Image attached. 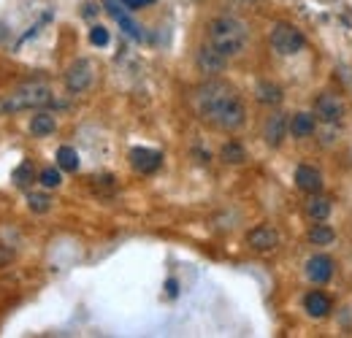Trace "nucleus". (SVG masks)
I'll list each match as a JSON object with an SVG mask.
<instances>
[{"label":"nucleus","instance_id":"4be33fe9","mask_svg":"<svg viewBox=\"0 0 352 338\" xmlns=\"http://www.w3.org/2000/svg\"><path fill=\"white\" fill-rule=\"evenodd\" d=\"M333 238H336V233H333L328 225H314V227L309 230V241L317 244V247H325V244H331Z\"/></svg>","mask_w":352,"mask_h":338},{"label":"nucleus","instance_id":"4468645a","mask_svg":"<svg viewBox=\"0 0 352 338\" xmlns=\"http://www.w3.org/2000/svg\"><path fill=\"white\" fill-rule=\"evenodd\" d=\"M255 95H258V100L265 103V106H276V103H282V87L274 84V82H261V84L255 87Z\"/></svg>","mask_w":352,"mask_h":338},{"label":"nucleus","instance_id":"0eeeda50","mask_svg":"<svg viewBox=\"0 0 352 338\" xmlns=\"http://www.w3.org/2000/svg\"><path fill=\"white\" fill-rule=\"evenodd\" d=\"M225 65H228V57H225L222 52H217L209 41L198 49V68H201L204 74H222Z\"/></svg>","mask_w":352,"mask_h":338},{"label":"nucleus","instance_id":"f257e3e1","mask_svg":"<svg viewBox=\"0 0 352 338\" xmlns=\"http://www.w3.org/2000/svg\"><path fill=\"white\" fill-rule=\"evenodd\" d=\"M195 111L204 122L220 127V130H236L244 125V103L236 95V89L225 82H206L195 89Z\"/></svg>","mask_w":352,"mask_h":338},{"label":"nucleus","instance_id":"f3484780","mask_svg":"<svg viewBox=\"0 0 352 338\" xmlns=\"http://www.w3.org/2000/svg\"><path fill=\"white\" fill-rule=\"evenodd\" d=\"M290 133L296 135V138H307L314 133V117L311 114H296L293 120H290Z\"/></svg>","mask_w":352,"mask_h":338},{"label":"nucleus","instance_id":"412c9836","mask_svg":"<svg viewBox=\"0 0 352 338\" xmlns=\"http://www.w3.org/2000/svg\"><path fill=\"white\" fill-rule=\"evenodd\" d=\"M33 181H36V170H33L30 163H22V166L14 168V184H16L19 190H28Z\"/></svg>","mask_w":352,"mask_h":338},{"label":"nucleus","instance_id":"393cba45","mask_svg":"<svg viewBox=\"0 0 352 338\" xmlns=\"http://www.w3.org/2000/svg\"><path fill=\"white\" fill-rule=\"evenodd\" d=\"M89 43H92V46H106V43H109V30L100 27V25H95V27L89 30Z\"/></svg>","mask_w":352,"mask_h":338},{"label":"nucleus","instance_id":"39448f33","mask_svg":"<svg viewBox=\"0 0 352 338\" xmlns=\"http://www.w3.org/2000/svg\"><path fill=\"white\" fill-rule=\"evenodd\" d=\"M344 114H347V103H344L339 95H333V92H322V95L314 100V117L322 120V122H328V125L342 122Z\"/></svg>","mask_w":352,"mask_h":338},{"label":"nucleus","instance_id":"f03ea898","mask_svg":"<svg viewBox=\"0 0 352 338\" xmlns=\"http://www.w3.org/2000/svg\"><path fill=\"white\" fill-rule=\"evenodd\" d=\"M247 38H250V30L236 16H217L209 22V43L225 57H236L247 46Z\"/></svg>","mask_w":352,"mask_h":338},{"label":"nucleus","instance_id":"aec40b11","mask_svg":"<svg viewBox=\"0 0 352 338\" xmlns=\"http://www.w3.org/2000/svg\"><path fill=\"white\" fill-rule=\"evenodd\" d=\"M57 166L63 170H74L79 168V155H76V149L74 146H60L57 149Z\"/></svg>","mask_w":352,"mask_h":338},{"label":"nucleus","instance_id":"7ed1b4c3","mask_svg":"<svg viewBox=\"0 0 352 338\" xmlns=\"http://www.w3.org/2000/svg\"><path fill=\"white\" fill-rule=\"evenodd\" d=\"M54 100V92L46 82H25L19 84L3 103L0 111H25V109H44Z\"/></svg>","mask_w":352,"mask_h":338},{"label":"nucleus","instance_id":"ddd939ff","mask_svg":"<svg viewBox=\"0 0 352 338\" xmlns=\"http://www.w3.org/2000/svg\"><path fill=\"white\" fill-rule=\"evenodd\" d=\"M304 308L311 317H328L331 314V297L325 293H320V290H314V293H309L304 297Z\"/></svg>","mask_w":352,"mask_h":338},{"label":"nucleus","instance_id":"6ab92c4d","mask_svg":"<svg viewBox=\"0 0 352 338\" xmlns=\"http://www.w3.org/2000/svg\"><path fill=\"white\" fill-rule=\"evenodd\" d=\"M328 214H331V203H328L325 198H320V195H314V198L307 203V216L309 219H314V222L328 219Z\"/></svg>","mask_w":352,"mask_h":338},{"label":"nucleus","instance_id":"a878e982","mask_svg":"<svg viewBox=\"0 0 352 338\" xmlns=\"http://www.w3.org/2000/svg\"><path fill=\"white\" fill-rule=\"evenodd\" d=\"M149 3H155V0H122V5H125V8H131V11L144 8V5H149Z\"/></svg>","mask_w":352,"mask_h":338},{"label":"nucleus","instance_id":"423d86ee","mask_svg":"<svg viewBox=\"0 0 352 338\" xmlns=\"http://www.w3.org/2000/svg\"><path fill=\"white\" fill-rule=\"evenodd\" d=\"M92 76H95V65L89 60H76L65 74V87L71 92H85L92 84Z\"/></svg>","mask_w":352,"mask_h":338},{"label":"nucleus","instance_id":"f8f14e48","mask_svg":"<svg viewBox=\"0 0 352 338\" xmlns=\"http://www.w3.org/2000/svg\"><path fill=\"white\" fill-rule=\"evenodd\" d=\"M287 130H290V125H287V117H285V114H274V117H268V122H265V127H263L265 144L279 146Z\"/></svg>","mask_w":352,"mask_h":338},{"label":"nucleus","instance_id":"20e7f679","mask_svg":"<svg viewBox=\"0 0 352 338\" xmlns=\"http://www.w3.org/2000/svg\"><path fill=\"white\" fill-rule=\"evenodd\" d=\"M271 46H274V52L290 57V54H298V52L307 46V38H304V33H301L296 25H290V22H276L274 30H271Z\"/></svg>","mask_w":352,"mask_h":338},{"label":"nucleus","instance_id":"dca6fc26","mask_svg":"<svg viewBox=\"0 0 352 338\" xmlns=\"http://www.w3.org/2000/svg\"><path fill=\"white\" fill-rule=\"evenodd\" d=\"M220 157L228 163V166H241V163L247 160V152H244V146H241V144L228 141V144L220 149Z\"/></svg>","mask_w":352,"mask_h":338},{"label":"nucleus","instance_id":"9b49d317","mask_svg":"<svg viewBox=\"0 0 352 338\" xmlns=\"http://www.w3.org/2000/svg\"><path fill=\"white\" fill-rule=\"evenodd\" d=\"M296 184H298V190H304L309 195H317L322 190V176L311 166H298L296 168Z\"/></svg>","mask_w":352,"mask_h":338},{"label":"nucleus","instance_id":"b1692460","mask_svg":"<svg viewBox=\"0 0 352 338\" xmlns=\"http://www.w3.org/2000/svg\"><path fill=\"white\" fill-rule=\"evenodd\" d=\"M38 179H41V184H44L46 190H54V187H60V184H63V176H60V170L57 168H44Z\"/></svg>","mask_w":352,"mask_h":338},{"label":"nucleus","instance_id":"2eb2a0df","mask_svg":"<svg viewBox=\"0 0 352 338\" xmlns=\"http://www.w3.org/2000/svg\"><path fill=\"white\" fill-rule=\"evenodd\" d=\"M106 8H109V14H111V16H114V19H117L122 27H125V33H128V36H133V38H141L138 25H135V22H131V16H128V14H125V11H122V8H120L114 0H106Z\"/></svg>","mask_w":352,"mask_h":338},{"label":"nucleus","instance_id":"5701e85b","mask_svg":"<svg viewBox=\"0 0 352 338\" xmlns=\"http://www.w3.org/2000/svg\"><path fill=\"white\" fill-rule=\"evenodd\" d=\"M28 206H30V212L46 214L49 206H52V201H49V195H44V192H28Z\"/></svg>","mask_w":352,"mask_h":338},{"label":"nucleus","instance_id":"a211bd4d","mask_svg":"<svg viewBox=\"0 0 352 338\" xmlns=\"http://www.w3.org/2000/svg\"><path fill=\"white\" fill-rule=\"evenodd\" d=\"M54 130H57V120H54L52 114H44V111L36 114L33 122H30V133H33V135H52Z\"/></svg>","mask_w":352,"mask_h":338},{"label":"nucleus","instance_id":"bb28decb","mask_svg":"<svg viewBox=\"0 0 352 338\" xmlns=\"http://www.w3.org/2000/svg\"><path fill=\"white\" fill-rule=\"evenodd\" d=\"M168 295H176V282H168Z\"/></svg>","mask_w":352,"mask_h":338},{"label":"nucleus","instance_id":"6e6552de","mask_svg":"<svg viewBox=\"0 0 352 338\" xmlns=\"http://www.w3.org/2000/svg\"><path fill=\"white\" fill-rule=\"evenodd\" d=\"M247 244L255 249V252H271L279 247V233L271 227V225H258L250 236H247Z\"/></svg>","mask_w":352,"mask_h":338},{"label":"nucleus","instance_id":"1a4fd4ad","mask_svg":"<svg viewBox=\"0 0 352 338\" xmlns=\"http://www.w3.org/2000/svg\"><path fill=\"white\" fill-rule=\"evenodd\" d=\"M160 163H163V155L155 152V149L138 146V149L131 152V166L138 170V173H155V170L160 168Z\"/></svg>","mask_w":352,"mask_h":338},{"label":"nucleus","instance_id":"9d476101","mask_svg":"<svg viewBox=\"0 0 352 338\" xmlns=\"http://www.w3.org/2000/svg\"><path fill=\"white\" fill-rule=\"evenodd\" d=\"M307 276L314 284H325L333 276V260L325 254H314L307 262Z\"/></svg>","mask_w":352,"mask_h":338}]
</instances>
